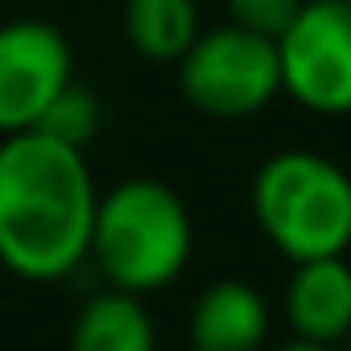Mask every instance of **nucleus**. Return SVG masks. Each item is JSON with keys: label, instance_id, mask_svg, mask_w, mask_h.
Masks as SVG:
<instances>
[{"label": "nucleus", "instance_id": "39448f33", "mask_svg": "<svg viewBox=\"0 0 351 351\" xmlns=\"http://www.w3.org/2000/svg\"><path fill=\"white\" fill-rule=\"evenodd\" d=\"M277 58L281 95L318 116H351V0H302Z\"/></svg>", "mask_w": 351, "mask_h": 351}, {"label": "nucleus", "instance_id": "9b49d317", "mask_svg": "<svg viewBox=\"0 0 351 351\" xmlns=\"http://www.w3.org/2000/svg\"><path fill=\"white\" fill-rule=\"evenodd\" d=\"M34 128L46 132V136H54V141H62V145L87 149L91 136L99 132V99H95L87 87H79V83L71 79V83L46 104V112L38 116Z\"/></svg>", "mask_w": 351, "mask_h": 351}, {"label": "nucleus", "instance_id": "4468645a", "mask_svg": "<svg viewBox=\"0 0 351 351\" xmlns=\"http://www.w3.org/2000/svg\"><path fill=\"white\" fill-rule=\"evenodd\" d=\"M343 351H351V330H347V335H343Z\"/></svg>", "mask_w": 351, "mask_h": 351}, {"label": "nucleus", "instance_id": "ddd939ff", "mask_svg": "<svg viewBox=\"0 0 351 351\" xmlns=\"http://www.w3.org/2000/svg\"><path fill=\"white\" fill-rule=\"evenodd\" d=\"M269 351H335V347H326V343H310V339H289V343L269 347Z\"/></svg>", "mask_w": 351, "mask_h": 351}, {"label": "nucleus", "instance_id": "1a4fd4ad", "mask_svg": "<svg viewBox=\"0 0 351 351\" xmlns=\"http://www.w3.org/2000/svg\"><path fill=\"white\" fill-rule=\"evenodd\" d=\"M153 347H157L153 318L141 293L128 289L95 293L71 326V351H153Z\"/></svg>", "mask_w": 351, "mask_h": 351}, {"label": "nucleus", "instance_id": "20e7f679", "mask_svg": "<svg viewBox=\"0 0 351 351\" xmlns=\"http://www.w3.org/2000/svg\"><path fill=\"white\" fill-rule=\"evenodd\" d=\"M173 66L182 99L211 120H248L281 95L277 38L232 21L203 29Z\"/></svg>", "mask_w": 351, "mask_h": 351}, {"label": "nucleus", "instance_id": "f8f14e48", "mask_svg": "<svg viewBox=\"0 0 351 351\" xmlns=\"http://www.w3.org/2000/svg\"><path fill=\"white\" fill-rule=\"evenodd\" d=\"M223 9L232 25H244L265 38H281L285 25L298 17L302 0H223Z\"/></svg>", "mask_w": 351, "mask_h": 351}, {"label": "nucleus", "instance_id": "6e6552de", "mask_svg": "<svg viewBox=\"0 0 351 351\" xmlns=\"http://www.w3.org/2000/svg\"><path fill=\"white\" fill-rule=\"evenodd\" d=\"M269 343V302L248 281H215L199 293L191 310L195 351H265Z\"/></svg>", "mask_w": 351, "mask_h": 351}, {"label": "nucleus", "instance_id": "f257e3e1", "mask_svg": "<svg viewBox=\"0 0 351 351\" xmlns=\"http://www.w3.org/2000/svg\"><path fill=\"white\" fill-rule=\"evenodd\" d=\"M95 199L83 149L38 128L0 136V265L25 281L71 277L91 248Z\"/></svg>", "mask_w": 351, "mask_h": 351}, {"label": "nucleus", "instance_id": "423d86ee", "mask_svg": "<svg viewBox=\"0 0 351 351\" xmlns=\"http://www.w3.org/2000/svg\"><path fill=\"white\" fill-rule=\"evenodd\" d=\"M71 42L42 17L0 25V136L38 124L46 104L75 79Z\"/></svg>", "mask_w": 351, "mask_h": 351}, {"label": "nucleus", "instance_id": "f03ea898", "mask_svg": "<svg viewBox=\"0 0 351 351\" xmlns=\"http://www.w3.org/2000/svg\"><path fill=\"white\" fill-rule=\"evenodd\" d=\"M195 248V228L182 195L161 178H124L95 199L91 248L112 289L153 293L178 281Z\"/></svg>", "mask_w": 351, "mask_h": 351}, {"label": "nucleus", "instance_id": "9d476101", "mask_svg": "<svg viewBox=\"0 0 351 351\" xmlns=\"http://www.w3.org/2000/svg\"><path fill=\"white\" fill-rule=\"evenodd\" d=\"M124 38L149 62H178L203 34L199 0H124Z\"/></svg>", "mask_w": 351, "mask_h": 351}, {"label": "nucleus", "instance_id": "0eeeda50", "mask_svg": "<svg viewBox=\"0 0 351 351\" xmlns=\"http://www.w3.org/2000/svg\"><path fill=\"white\" fill-rule=\"evenodd\" d=\"M281 306L293 339L339 347L351 330V265L343 256L298 261L285 281Z\"/></svg>", "mask_w": 351, "mask_h": 351}, {"label": "nucleus", "instance_id": "7ed1b4c3", "mask_svg": "<svg viewBox=\"0 0 351 351\" xmlns=\"http://www.w3.org/2000/svg\"><path fill=\"white\" fill-rule=\"evenodd\" d=\"M252 215L289 265L343 256L351 248V173L314 149H281L252 178Z\"/></svg>", "mask_w": 351, "mask_h": 351}]
</instances>
